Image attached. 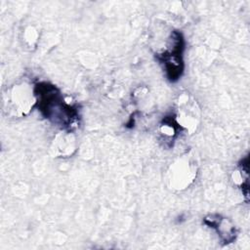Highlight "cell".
<instances>
[{"instance_id":"cell-4","label":"cell","mask_w":250,"mask_h":250,"mask_svg":"<svg viewBox=\"0 0 250 250\" xmlns=\"http://www.w3.org/2000/svg\"><path fill=\"white\" fill-rule=\"evenodd\" d=\"M204 223L216 229L218 235L224 243H230L235 239V228L229 222L228 219L219 215L209 216L204 219Z\"/></svg>"},{"instance_id":"cell-3","label":"cell","mask_w":250,"mask_h":250,"mask_svg":"<svg viewBox=\"0 0 250 250\" xmlns=\"http://www.w3.org/2000/svg\"><path fill=\"white\" fill-rule=\"evenodd\" d=\"M9 94L7 102L9 101L18 115H24L36 104L33 88L29 89L25 84L14 86Z\"/></svg>"},{"instance_id":"cell-1","label":"cell","mask_w":250,"mask_h":250,"mask_svg":"<svg viewBox=\"0 0 250 250\" xmlns=\"http://www.w3.org/2000/svg\"><path fill=\"white\" fill-rule=\"evenodd\" d=\"M33 90L35 106L50 122L68 132L78 124V108L67 103L55 85L40 82L34 85Z\"/></svg>"},{"instance_id":"cell-2","label":"cell","mask_w":250,"mask_h":250,"mask_svg":"<svg viewBox=\"0 0 250 250\" xmlns=\"http://www.w3.org/2000/svg\"><path fill=\"white\" fill-rule=\"evenodd\" d=\"M184 46L182 33L178 30H174L170 34L164 50L156 54V58L162 64L167 78L172 82L177 81L184 71Z\"/></svg>"}]
</instances>
